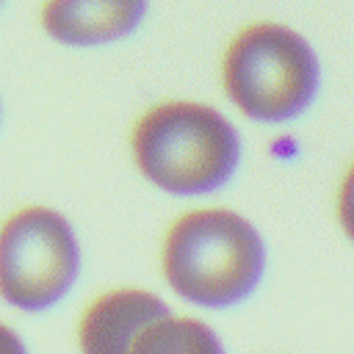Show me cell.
I'll return each mask as SVG.
<instances>
[{"instance_id": "obj_8", "label": "cell", "mask_w": 354, "mask_h": 354, "mask_svg": "<svg viewBox=\"0 0 354 354\" xmlns=\"http://www.w3.org/2000/svg\"><path fill=\"white\" fill-rule=\"evenodd\" d=\"M335 218L340 232L348 238V243L354 246V160L346 166L340 183H337V194H335Z\"/></svg>"}, {"instance_id": "obj_11", "label": "cell", "mask_w": 354, "mask_h": 354, "mask_svg": "<svg viewBox=\"0 0 354 354\" xmlns=\"http://www.w3.org/2000/svg\"><path fill=\"white\" fill-rule=\"evenodd\" d=\"M0 113H3V108H0Z\"/></svg>"}, {"instance_id": "obj_7", "label": "cell", "mask_w": 354, "mask_h": 354, "mask_svg": "<svg viewBox=\"0 0 354 354\" xmlns=\"http://www.w3.org/2000/svg\"><path fill=\"white\" fill-rule=\"evenodd\" d=\"M133 354H227V348L207 321L169 310L138 335Z\"/></svg>"}, {"instance_id": "obj_5", "label": "cell", "mask_w": 354, "mask_h": 354, "mask_svg": "<svg viewBox=\"0 0 354 354\" xmlns=\"http://www.w3.org/2000/svg\"><path fill=\"white\" fill-rule=\"evenodd\" d=\"M171 307L152 290L119 285L97 293L80 313L75 343L80 354H133L138 335Z\"/></svg>"}, {"instance_id": "obj_9", "label": "cell", "mask_w": 354, "mask_h": 354, "mask_svg": "<svg viewBox=\"0 0 354 354\" xmlns=\"http://www.w3.org/2000/svg\"><path fill=\"white\" fill-rule=\"evenodd\" d=\"M0 354H30L25 340L19 337V332L14 326H8L6 321H0Z\"/></svg>"}, {"instance_id": "obj_10", "label": "cell", "mask_w": 354, "mask_h": 354, "mask_svg": "<svg viewBox=\"0 0 354 354\" xmlns=\"http://www.w3.org/2000/svg\"><path fill=\"white\" fill-rule=\"evenodd\" d=\"M0 6H3V0H0Z\"/></svg>"}, {"instance_id": "obj_1", "label": "cell", "mask_w": 354, "mask_h": 354, "mask_svg": "<svg viewBox=\"0 0 354 354\" xmlns=\"http://www.w3.org/2000/svg\"><path fill=\"white\" fill-rule=\"evenodd\" d=\"M266 241L254 221L221 205L180 213L160 241V277L183 301L202 310L243 304L263 282Z\"/></svg>"}, {"instance_id": "obj_6", "label": "cell", "mask_w": 354, "mask_h": 354, "mask_svg": "<svg viewBox=\"0 0 354 354\" xmlns=\"http://www.w3.org/2000/svg\"><path fill=\"white\" fill-rule=\"evenodd\" d=\"M149 0H44L39 25L61 47H105L127 39L147 19Z\"/></svg>"}, {"instance_id": "obj_2", "label": "cell", "mask_w": 354, "mask_h": 354, "mask_svg": "<svg viewBox=\"0 0 354 354\" xmlns=\"http://www.w3.org/2000/svg\"><path fill=\"white\" fill-rule=\"evenodd\" d=\"M127 144L136 171L171 196L216 194L241 166L238 127L224 111L199 100H163L144 108Z\"/></svg>"}, {"instance_id": "obj_3", "label": "cell", "mask_w": 354, "mask_h": 354, "mask_svg": "<svg viewBox=\"0 0 354 354\" xmlns=\"http://www.w3.org/2000/svg\"><path fill=\"white\" fill-rule=\"evenodd\" d=\"M221 88L232 108L260 124L299 119L321 91V58L310 39L277 19H254L221 53Z\"/></svg>"}, {"instance_id": "obj_4", "label": "cell", "mask_w": 354, "mask_h": 354, "mask_svg": "<svg viewBox=\"0 0 354 354\" xmlns=\"http://www.w3.org/2000/svg\"><path fill=\"white\" fill-rule=\"evenodd\" d=\"M80 241L50 205H22L0 218V299L19 313H47L80 277Z\"/></svg>"}]
</instances>
